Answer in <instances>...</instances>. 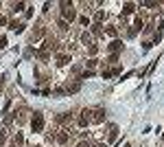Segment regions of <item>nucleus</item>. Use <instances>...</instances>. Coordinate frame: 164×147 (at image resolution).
Instances as JSON below:
<instances>
[{
  "label": "nucleus",
  "instance_id": "nucleus-1",
  "mask_svg": "<svg viewBox=\"0 0 164 147\" xmlns=\"http://www.w3.org/2000/svg\"><path fill=\"white\" fill-rule=\"evenodd\" d=\"M31 128H33V132H42V130H44V114H42V112L33 114V119H31Z\"/></svg>",
  "mask_w": 164,
  "mask_h": 147
},
{
  "label": "nucleus",
  "instance_id": "nucleus-2",
  "mask_svg": "<svg viewBox=\"0 0 164 147\" xmlns=\"http://www.w3.org/2000/svg\"><path fill=\"white\" fill-rule=\"evenodd\" d=\"M61 7H64V20L66 22H68V20L72 22V20L77 18V11L72 9V2H61Z\"/></svg>",
  "mask_w": 164,
  "mask_h": 147
},
{
  "label": "nucleus",
  "instance_id": "nucleus-3",
  "mask_svg": "<svg viewBox=\"0 0 164 147\" xmlns=\"http://www.w3.org/2000/svg\"><path fill=\"white\" fill-rule=\"evenodd\" d=\"M92 114H94V116H92V121H94V123H103V121H105V116H107V112H105L103 108L94 110V112H92Z\"/></svg>",
  "mask_w": 164,
  "mask_h": 147
},
{
  "label": "nucleus",
  "instance_id": "nucleus-4",
  "mask_svg": "<svg viewBox=\"0 0 164 147\" xmlns=\"http://www.w3.org/2000/svg\"><path fill=\"white\" fill-rule=\"evenodd\" d=\"M90 114H92V112H88V110H85V112L79 116V125H81V128H85V125H88V123L92 121V116H90Z\"/></svg>",
  "mask_w": 164,
  "mask_h": 147
},
{
  "label": "nucleus",
  "instance_id": "nucleus-5",
  "mask_svg": "<svg viewBox=\"0 0 164 147\" xmlns=\"http://www.w3.org/2000/svg\"><path fill=\"white\" fill-rule=\"evenodd\" d=\"M120 49H123V42H120V40H112V44H109V51H112V55H116Z\"/></svg>",
  "mask_w": 164,
  "mask_h": 147
},
{
  "label": "nucleus",
  "instance_id": "nucleus-6",
  "mask_svg": "<svg viewBox=\"0 0 164 147\" xmlns=\"http://www.w3.org/2000/svg\"><path fill=\"white\" fill-rule=\"evenodd\" d=\"M134 11H136L134 2H125V5H123V13H134Z\"/></svg>",
  "mask_w": 164,
  "mask_h": 147
},
{
  "label": "nucleus",
  "instance_id": "nucleus-7",
  "mask_svg": "<svg viewBox=\"0 0 164 147\" xmlns=\"http://www.w3.org/2000/svg\"><path fill=\"white\" fill-rule=\"evenodd\" d=\"M79 88H81V83H79V81H77V83H72V86L68 83V86H66V92H77Z\"/></svg>",
  "mask_w": 164,
  "mask_h": 147
},
{
  "label": "nucleus",
  "instance_id": "nucleus-8",
  "mask_svg": "<svg viewBox=\"0 0 164 147\" xmlns=\"http://www.w3.org/2000/svg\"><path fill=\"white\" fill-rule=\"evenodd\" d=\"M68 62H70V57H68V55H59V57H57V64H59V66H66Z\"/></svg>",
  "mask_w": 164,
  "mask_h": 147
},
{
  "label": "nucleus",
  "instance_id": "nucleus-9",
  "mask_svg": "<svg viewBox=\"0 0 164 147\" xmlns=\"http://www.w3.org/2000/svg\"><path fill=\"white\" fill-rule=\"evenodd\" d=\"M116 134H118V128H116V125H109V141H114Z\"/></svg>",
  "mask_w": 164,
  "mask_h": 147
},
{
  "label": "nucleus",
  "instance_id": "nucleus-10",
  "mask_svg": "<svg viewBox=\"0 0 164 147\" xmlns=\"http://www.w3.org/2000/svg\"><path fill=\"white\" fill-rule=\"evenodd\" d=\"M107 35H109V37H114V40H116V35H118V31H116L114 26H107Z\"/></svg>",
  "mask_w": 164,
  "mask_h": 147
},
{
  "label": "nucleus",
  "instance_id": "nucleus-11",
  "mask_svg": "<svg viewBox=\"0 0 164 147\" xmlns=\"http://www.w3.org/2000/svg\"><path fill=\"white\" fill-rule=\"evenodd\" d=\"M66 141H68V134H66V132L57 134V143H66Z\"/></svg>",
  "mask_w": 164,
  "mask_h": 147
},
{
  "label": "nucleus",
  "instance_id": "nucleus-12",
  "mask_svg": "<svg viewBox=\"0 0 164 147\" xmlns=\"http://www.w3.org/2000/svg\"><path fill=\"white\" fill-rule=\"evenodd\" d=\"M57 26H59L61 31H66V29H68V22H66V20H59V22H57Z\"/></svg>",
  "mask_w": 164,
  "mask_h": 147
},
{
  "label": "nucleus",
  "instance_id": "nucleus-13",
  "mask_svg": "<svg viewBox=\"0 0 164 147\" xmlns=\"http://www.w3.org/2000/svg\"><path fill=\"white\" fill-rule=\"evenodd\" d=\"M103 18H105V13H103V11H96V15H94L96 24H99V22H101V20H103Z\"/></svg>",
  "mask_w": 164,
  "mask_h": 147
},
{
  "label": "nucleus",
  "instance_id": "nucleus-14",
  "mask_svg": "<svg viewBox=\"0 0 164 147\" xmlns=\"http://www.w3.org/2000/svg\"><path fill=\"white\" fill-rule=\"evenodd\" d=\"M90 40H92V37H90V33H83V35H81V42H83V44H90Z\"/></svg>",
  "mask_w": 164,
  "mask_h": 147
},
{
  "label": "nucleus",
  "instance_id": "nucleus-15",
  "mask_svg": "<svg viewBox=\"0 0 164 147\" xmlns=\"http://www.w3.org/2000/svg\"><path fill=\"white\" fill-rule=\"evenodd\" d=\"M79 22H81V24H83V26H88V22H90V18H85V15H81V18H79Z\"/></svg>",
  "mask_w": 164,
  "mask_h": 147
},
{
  "label": "nucleus",
  "instance_id": "nucleus-16",
  "mask_svg": "<svg viewBox=\"0 0 164 147\" xmlns=\"http://www.w3.org/2000/svg\"><path fill=\"white\" fill-rule=\"evenodd\" d=\"M92 75H94V73H92V70H85V73L81 75V79H90V77H92Z\"/></svg>",
  "mask_w": 164,
  "mask_h": 147
},
{
  "label": "nucleus",
  "instance_id": "nucleus-17",
  "mask_svg": "<svg viewBox=\"0 0 164 147\" xmlns=\"http://www.w3.org/2000/svg\"><path fill=\"white\" fill-rule=\"evenodd\" d=\"M13 7H15V11H22V9H24V2H15Z\"/></svg>",
  "mask_w": 164,
  "mask_h": 147
},
{
  "label": "nucleus",
  "instance_id": "nucleus-18",
  "mask_svg": "<svg viewBox=\"0 0 164 147\" xmlns=\"http://www.w3.org/2000/svg\"><path fill=\"white\" fill-rule=\"evenodd\" d=\"M5 46H7V37L2 35V37H0V49H5Z\"/></svg>",
  "mask_w": 164,
  "mask_h": 147
},
{
  "label": "nucleus",
  "instance_id": "nucleus-19",
  "mask_svg": "<svg viewBox=\"0 0 164 147\" xmlns=\"http://www.w3.org/2000/svg\"><path fill=\"white\" fill-rule=\"evenodd\" d=\"M96 147H105V145H96Z\"/></svg>",
  "mask_w": 164,
  "mask_h": 147
}]
</instances>
